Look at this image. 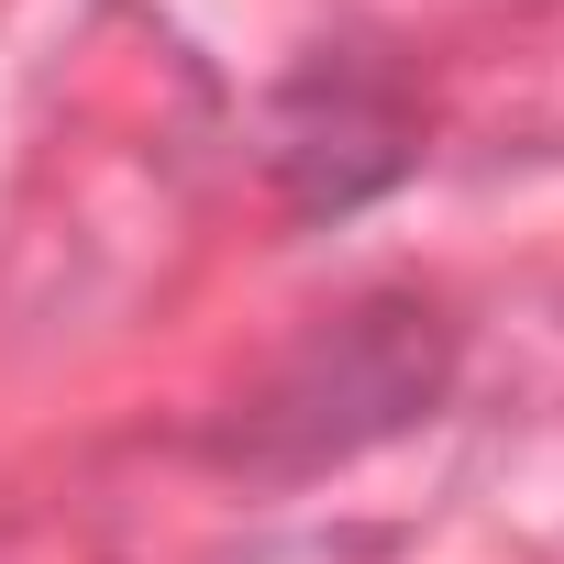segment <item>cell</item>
I'll return each mask as SVG.
<instances>
[]
</instances>
